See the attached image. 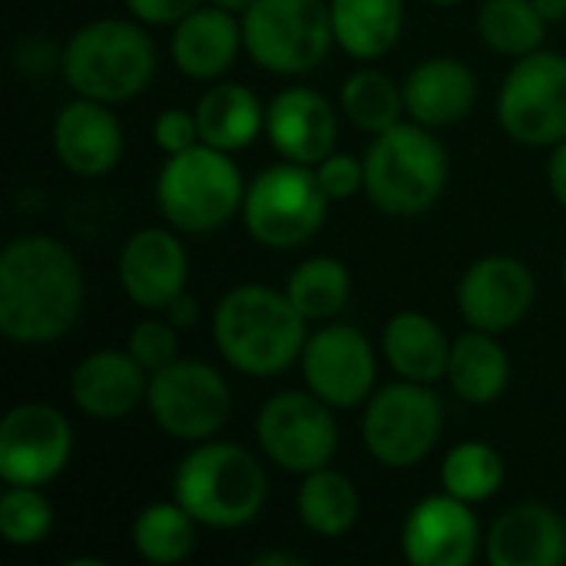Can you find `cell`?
<instances>
[{
    "mask_svg": "<svg viewBox=\"0 0 566 566\" xmlns=\"http://www.w3.org/2000/svg\"><path fill=\"white\" fill-rule=\"evenodd\" d=\"M199 139L212 149H245L265 129L262 99L242 83H216L196 103Z\"/></svg>",
    "mask_w": 566,
    "mask_h": 566,
    "instance_id": "cell-25",
    "label": "cell"
},
{
    "mask_svg": "<svg viewBox=\"0 0 566 566\" xmlns=\"http://www.w3.org/2000/svg\"><path fill=\"white\" fill-rule=\"evenodd\" d=\"M245 53L275 76L318 70L335 46L328 0H255L242 13Z\"/></svg>",
    "mask_w": 566,
    "mask_h": 566,
    "instance_id": "cell-7",
    "label": "cell"
},
{
    "mask_svg": "<svg viewBox=\"0 0 566 566\" xmlns=\"http://www.w3.org/2000/svg\"><path fill=\"white\" fill-rule=\"evenodd\" d=\"M481 40L501 56H527L544 46L547 20L534 7V0H484L478 13Z\"/></svg>",
    "mask_w": 566,
    "mask_h": 566,
    "instance_id": "cell-32",
    "label": "cell"
},
{
    "mask_svg": "<svg viewBox=\"0 0 566 566\" xmlns=\"http://www.w3.org/2000/svg\"><path fill=\"white\" fill-rule=\"evenodd\" d=\"M209 3H216V7H222V10H229V13H235V17H242L255 0H209Z\"/></svg>",
    "mask_w": 566,
    "mask_h": 566,
    "instance_id": "cell-44",
    "label": "cell"
},
{
    "mask_svg": "<svg viewBox=\"0 0 566 566\" xmlns=\"http://www.w3.org/2000/svg\"><path fill=\"white\" fill-rule=\"evenodd\" d=\"M53 527V504L40 488L10 484L0 497V534L10 547H33Z\"/></svg>",
    "mask_w": 566,
    "mask_h": 566,
    "instance_id": "cell-34",
    "label": "cell"
},
{
    "mask_svg": "<svg viewBox=\"0 0 566 566\" xmlns=\"http://www.w3.org/2000/svg\"><path fill=\"white\" fill-rule=\"evenodd\" d=\"M53 153L80 179H99L123 156V126L109 103L76 96L53 119Z\"/></svg>",
    "mask_w": 566,
    "mask_h": 566,
    "instance_id": "cell-19",
    "label": "cell"
},
{
    "mask_svg": "<svg viewBox=\"0 0 566 566\" xmlns=\"http://www.w3.org/2000/svg\"><path fill=\"white\" fill-rule=\"evenodd\" d=\"M335 43L355 60L385 56L405 30V0H328Z\"/></svg>",
    "mask_w": 566,
    "mask_h": 566,
    "instance_id": "cell-27",
    "label": "cell"
},
{
    "mask_svg": "<svg viewBox=\"0 0 566 566\" xmlns=\"http://www.w3.org/2000/svg\"><path fill=\"white\" fill-rule=\"evenodd\" d=\"M239 50H245L242 17L216 3L196 7L189 17H182L172 27V36H169V56L176 70L192 80L222 76L226 70H232Z\"/></svg>",
    "mask_w": 566,
    "mask_h": 566,
    "instance_id": "cell-21",
    "label": "cell"
},
{
    "mask_svg": "<svg viewBox=\"0 0 566 566\" xmlns=\"http://www.w3.org/2000/svg\"><path fill=\"white\" fill-rule=\"evenodd\" d=\"M537 282L534 272L511 255L478 259L458 285V312L468 328L481 332H507L521 325L534 308Z\"/></svg>",
    "mask_w": 566,
    "mask_h": 566,
    "instance_id": "cell-15",
    "label": "cell"
},
{
    "mask_svg": "<svg viewBox=\"0 0 566 566\" xmlns=\"http://www.w3.org/2000/svg\"><path fill=\"white\" fill-rule=\"evenodd\" d=\"M497 123L521 146H557L566 139V56L534 50L501 83Z\"/></svg>",
    "mask_w": 566,
    "mask_h": 566,
    "instance_id": "cell-11",
    "label": "cell"
},
{
    "mask_svg": "<svg viewBox=\"0 0 566 566\" xmlns=\"http://www.w3.org/2000/svg\"><path fill=\"white\" fill-rule=\"evenodd\" d=\"M149 371L123 348L90 352L70 375L73 405L96 421H119L146 401Z\"/></svg>",
    "mask_w": 566,
    "mask_h": 566,
    "instance_id": "cell-20",
    "label": "cell"
},
{
    "mask_svg": "<svg viewBox=\"0 0 566 566\" xmlns=\"http://www.w3.org/2000/svg\"><path fill=\"white\" fill-rule=\"evenodd\" d=\"M381 355L398 378L434 385L448 378L451 342L434 318L421 312H398L381 332Z\"/></svg>",
    "mask_w": 566,
    "mask_h": 566,
    "instance_id": "cell-24",
    "label": "cell"
},
{
    "mask_svg": "<svg viewBox=\"0 0 566 566\" xmlns=\"http://www.w3.org/2000/svg\"><path fill=\"white\" fill-rule=\"evenodd\" d=\"M245 202V182L232 153L206 143L166 159L156 179V206L163 219L186 235H206L229 226Z\"/></svg>",
    "mask_w": 566,
    "mask_h": 566,
    "instance_id": "cell-6",
    "label": "cell"
},
{
    "mask_svg": "<svg viewBox=\"0 0 566 566\" xmlns=\"http://www.w3.org/2000/svg\"><path fill=\"white\" fill-rule=\"evenodd\" d=\"M60 70L76 96L113 106L149 86L156 73V46L133 20H90L63 43Z\"/></svg>",
    "mask_w": 566,
    "mask_h": 566,
    "instance_id": "cell-4",
    "label": "cell"
},
{
    "mask_svg": "<svg viewBox=\"0 0 566 566\" xmlns=\"http://www.w3.org/2000/svg\"><path fill=\"white\" fill-rule=\"evenodd\" d=\"M20 50H27V56L17 53V63H20V70H27V73H46L50 63L56 60V53H53V50L46 46V40H40V36H27V40L20 43Z\"/></svg>",
    "mask_w": 566,
    "mask_h": 566,
    "instance_id": "cell-39",
    "label": "cell"
},
{
    "mask_svg": "<svg viewBox=\"0 0 566 566\" xmlns=\"http://www.w3.org/2000/svg\"><path fill=\"white\" fill-rule=\"evenodd\" d=\"M504 474V458L494 444L461 441L441 461V491L464 504H484L501 491Z\"/></svg>",
    "mask_w": 566,
    "mask_h": 566,
    "instance_id": "cell-33",
    "label": "cell"
},
{
    "mask_svg": "<svg viewBox=\"0 0 566 566\" xmlns=\"http://www.w3.org/2000/svg\"><path fill=\"white\" fill-rule=\"evenodd\" d=\"M196 527L199 521L176 497L153 501L133 521V547L149 564H179L196 547Z\"/></svg>",
    "mask_w": 566,
    "mask_h": 566,
    "instance_id": "cell-29",
    "label": "cell"
},
{
    "mask_svg": "<svg viewBox=\"0 0 566 566\" xmlns=\"http://www.w3.org/2000/svg\"><path fill=\"white\" fill-rule=\"evenodd\" d=\"M431 3H441V7H451V3H461V0H431Z\"/></svg>",
    "mask_w": 566,
    "mask_h": 566,
    "instance_id": "cell-46",
    "label": "cell"
},
{
    "mask_svg": "<svg viewBox=\"0 0 566 566\" xmlns=\"http://www.w3.org/2000/svg\"><path fill=\"white\" fill-rule=\"evenodd\" d=\"M342 109L348 123L368 136H378L401 123L405 116V90L381 70H355L342 83Z\"/></svg>",
    "mask_w": 566,
    "mask_h": 566,
    "instance_id": "cell-31",
    "label": "cell"
},
{
    "mask_svg": "<svg viewBox=\"0 0 566 566\" xmlns=\"http://www.w3.org/2000/svg\"><path fill=\"white\" fill-rule=\"evenodd\" d=\"M448 186V153L434 129L398 123L365 153V196L388 216L428 212Z\"/></svg>",
    "mask_w": 566,
    "mask_h": 566,
    "instance_id": "cell-5",
    "label": "cell"
},
{
    "mask_svg": "<svg viewBox=\"0 0 566 566\" xmlns=\"http://www.w3.org/2000/svg\"><path fill=\"white\" fill-rule=\"evenodd\" d=\"M83 269L53 235H17L0 252V332L17 345L63 338L83 312Z\"/></svg>",
    "mask_w": 566,
    "mask_h": 566,
    "instance_id": "cell-1",
    "label": "cell"
},
{
    "mask_svg": "<svg viewBox=\"0 0 566 566\" xmlns=\"http://www.w3.org/2000/svg\"><path fill=\"white\" fill-rule=\"evenodd\" d=\"M305 315L292 298L265 285L229 289L212 315V338L229 368L249 378H272L289 371L305 348Z\"/></svg>",
    "mask_w": 566,
    "mask_h": 566,
    "instance_id": "cell-2",
    "label": "cell"
},
{
    "mask_svg": "<svg viewBox=\"0 0 566 566\" xmlns=\"http://www.w3.org/2000/svg\"><path fill=\"white\" fill-rule=\"evenodd\" d=\"M547 182L554 199L566 209V139H560L557 146H551V159H547Z\"/></svg>",
    "mask_w": 566,
    "mask_h": 566,
    "instance_id": "cell-40",
    "label": "cell"
},
{
    "mask_svg": "<svg viewBox=\"0 0 566 566\" xmlns=\"http://www.w3.org/2000/svg\"><path fill=\"white\" fill-rule=\"evenodd\" d=\"M116 272L133 305L163 312L172 298L186 292L189 255L176 229H139L126 239Z\"/></svg>",
    "mask_w": 566,
    "mask_h": 566,
    "instance_id": "cell-17",
    "label": "cell"
},
{
    "mask_svg": "<svg viewBox=\"0 0 566 566\" xmlns=\"http://www.w3.org/2000/svg\"><path fill=\"white\" fill-rule=\"evenodd\" d=\"M332 411L335 408L308 388L279 391L255 415V441L275 468L312 474L328 468L338 451V421Z\"/></svg>",
    "mask_w": 566,
    "mask_h": 566,
    "instance_id": "cell-12",
    "label": "cell"
},
{
    "mask_svg": "<svg viewBox=\"0 0 566 566\" xmlns=\"http://www.w3.org/2000/svg\"><path fill=\"white\" fill-rule=\"evenodd\" d=\"M328 202L315 169L285 159L262 169L245 186L242 222L265 249H298L322 232Z\"/></svg>",
    "mask_w": 566,
    "mask_h": 566,
    "instance_id": "cell-8",
    "label": "cell"
},
{
    "mask_svg": "<svg viewBox=\"0 0 566 566\" xmlns=\"http://www.w3.org/2000/svg\"><path fill=\"white\" fill-rule=\"evenodd\" d=\"M547 23H566V0H534Z\"/></svg>",
    "mask_w": 566,
    "mask_h": 566,
    "instance_id": "cell-43",
    "label": "cell"
},
{
    "mask_svg": "<svg viewBox=\"0 0 566 566\" xmlns=\"http://www.w3.org/2000/svg\"><path fill=\"white\" fill-rule=\"evenodd\" d=\"M564 524H566V517H564Z\"/></svg>",
    "mask_w": 566,
    "mask_h": 566,
    "instance_id": "cell-48",
    "label": "cell"
},
{
    "mask_svg": "<svg viewBox=\"0 0 566 566\" xmlns=\"http://www.w3.org/2000/svg\"><path fill=\"white\" fill-rule=\"evenodd\" d=\"M126 352L153 375L179 358V328L163 315V318H143L133 325L126 338Z\"/></svg>",
    "mask_w": 566,
    "mask_h": 566,
    "instance_id": "cell-35",
    "label": "cell"
},
{
    "mask_svg": "<svg viewBox=\"0 0 566 566\" xmlns=\"http://www.w3.org/2000/svg\"><path fill=\"white\" fill-rule=\"evenodd\" d=\"M491 566H560L566 560V524L544 504H517L504 511L488 537Z\"/></svg>",
    "mask_w": 566,
    "mask_h": 566,
    "instance_id": "cell-22",
    "label": "cell"
},
{
    "mask_svg": "<svg viewBox=\"0 0 566 566\" xmlns=\"http://www.w3.org/2000/svg\"><path fill=\"white\" fill-rule=\"evenodd\" d=\"M312 169L318 176L322 192L332 202H342V199H352V196L365 192V159H355L348 153H328Z\"/></svg>",
    "mask_w": 566,
    "mask_h": 566,
    "instance_id": "cell-36",
    "label": "cell"
},
{
    "mask_svg": "<svg viewBox=\"0 0 566 566\" xmlns=\"http://www.w3.org/2000/svg\"><path fill=\"white\" fill-rule=\"evenodd\" d=\"M481 544L478 514L448 491L421 497L401 527V554L415 566H468Z\"/></svg>",
    "mask_w": 566,
    "mask_h": 566,
    "instance_id": "cell-16",
    "label": "cell"
},
{
    "mask_svg": "<svg viewBox=\"0 0 566 566\" xmlns=\"http://www.w3.org/2000/svg\"><path fill=\"white\" fill-rule=\"evenodd\" d=\"M66 566H106L103 560H66Z\"/></svg>",
    "mask_w": 566,
    "mask_h": 566,
    "instance_id": "cell-45",
    "label": "cell"
},
{
    "mask_svg": "<svg viewBox=\"0 0 566 566\" xmlns=\"http://www.w3.org/2000/svg\"><path fill=\"white\" fill-rule=\"evenodd\" d=\"M448 381L468 405H494L511 385V358L494 332L471 328L451 345Z\"/></svg>",
    "mask_w": 566,
    "mask_h": 566,
    "instance_id": "cell-26",
    "label": "cell"
},
{
    "mask_svg": "<svg viewBox=\"0 0 566 566\" xmlns=\"http://www.w3.org/2000/svg\"><path fill=\"white\" fill-rule=\"evenodd\" d=\"M285 295L305 315V322H332L348 305L352 272L332 255H312L292 269Z\"/></svg>",
    "mask_w": 566,
    "mask_h": 566,
    "instance_id": "cell-30",
    "label": "cell"
},
{
    "mask_svg": "<svg viewBox=\"0 0 566 566\" xmlns=\"http://www.w3.org/2000/svg\"><path fill=\"white\" fill-rule=\"evenodd\" d=\"M149 418L172 441L199 444L216 438L232 411L229 381L199 358H176L149 375L146 388Z\"/></svg>",
    "mask_w": 566,
    "mask_h": 566,
    "instance_id": "cell-10",
    "label": "cell"
},
{
    "mask_svg": "<svg viewBox=\"0 0 566 566\" xmlns=\"http://www.w3.org/2000/svg\"><path fill=\"white\" fill-rule=\"evenodd\" d=\"M298 365L305 388L332 408H358L375 395L378 358L371 342L352 325L328 322L312 332Z\"/></svg>",
    "mask_w": 566,
    "mask_h": 566,
    "instance_id": "cell-14",
    "label": "cell"
},
{
    "mask_svg": "<svg viewBox=\"0 0 566 566\" xmlns=\"http://www.w3.org/2000/svg\"><path fill=\"white\" fill-rule=\"evenodd\" d=\"M265 136L282 159L318 166L328 153H335L338 116L318 90L292 86L269 99Z\"/></svg>",
    "mask_w": 566,
    "mask_h": 566,
    "instance_id": "cell-18",
    "label": "cell"
},
{
    "mask_svg": "<svg viewBox=\"0 0 566 566\" xmlns=\"http://www.w3.org/2000/svg\"><path fill=\"white\" fill-rule=\"evenodd\" d=\"M252 566H305V557L292 551H262L252 557Z\"/></svg>",
    "mask_w": 566,
    "mask_h": 566,
    "instance_id": "cell-42",
    "label": "cell"
},
{
    "mask_svg": "<svg viewBox=\"0 0 566 566\" xmlns=\"http://www.w3.org/2000/svg\"><path fill=\"white\" fill-rule=\"evenodd\" d=\"M73 454V428L63 411L23 401L0 421V478L17 488H43L63 474Z\"/></svg>",
    "mask_w": 566,
    "mask_h": 566,
    "instance_id": "cell-13",
    "label": "cell"
},
{
    "mask_svg": "<svg viewBox=\"0 0 566 566\" xmlns=\"http://www.w3.org/2000/svg\"><path fill=\"white\" fill-rule=\"evenodd\" d=\"M444 431V401L431 385L391 381L375 388L361 415V441L368 454L395 471L421 464Z\"/></svg>",
    "mask_w": 566,
    "mask_h": 566,
    "instance_id": "cell-9",
    "label": "cell"
},
{
    "mask_svg": "<svg viewBox=\"0 0 566 566\" xmlns=\"http://www.w3.org/2000/svg\"><path fill=\"white\" fill-rule=\"evenodd\" d=\"M153 139L156 146L166 153V156H176V153H186L189 146L202 143L199 139V123H196V109H179V106H169L156 116L153 123Z\"/></svg>",
    "mask_w": 566,
    "mask_h": 566,
    "instance_id": "cell-37",
    "label": "cell"
},
{
    "mask_svg": "<svg viewBox=\"0 0 566 566\" xmlns=\"http://www.w3.org/2000/svg\"><path fill=\"white\" fill-rule=\"evenodd\" d=\"M172 497L212 531L252 524L269 501L262 461L232 441H199L172 474Z\"/></svg>",
    "mask_w": 566,
    "mask_h": 566,
    "instance_id": "cell-3",
    "label": "cell"
},
{
    "mask_svg": "<svg viewBox=\"0 0 566 566\" xmlns=\"http://www.w3.org/2000/svg\"><path fill=\"white\" fill-rule=\"evenodd\" d=\"M202 3L206 0H126L129 13L139 23H153V27H176L182 17H189Z\"/></svg>",
    "mask_w": 566,
    "mask_h": 566,
    "instance_id": "cell-38",
    "label": "cell"
},
{
    "mask_svg": "<svg viewBox=\"0 0 566 566\" xmlns=\"http://www.w3.org/2000/svg\"><path fill=\"white\" fill-rule=\"evenodd\" d=\"M564 285H566V259H564Z\"/></svg>",
    "mask_w": 566,
    "mask_h": 566,
    "instance_id": "cell-47",
    "label": "cell"
},
{
    "mask_svg": "<svg viewBox=\"0 0 566 566\" xmlns=\"http://www.w3.org/2000/svg\"><path fill=\"white\" fill-rule=\"evenodd\" d=\"M401 90L405 113L428 129L461 123L478 103V76L458 56H431L418 63Z\"/></svg>",
    "mask_w": 566,
    "mask_h": 566,
    "instance_id": "cell-23",
    "label": "cell"
},
{
    "mask_svg": "<svg viewBox=\"0 0 566 566\" xmlns=\"http://www.w3.org/2000/svg\"><path fill=\"white\" fill-rule=\"evenodd\" d=\"M298 517L305 524V531H312L315 537H342L355 527L361 501L355 484L332 471V468H318L312 474H302V488H298Z\"/></svg>",
    "mask_w": 566,
    "mask_h": 566,
    "instance_id": "cell-28",
    "label": "cell"
},
{
    "mask_svg": "<svg viewBox=\"0 0 566 566\" xmlns=\"http://www.w3.org/2000/svg\"><path fill=\"white\" fill-rule=\"evenodd\" d=\"M163 315L176 325V328H192L196 322H199V302L192 298V295H179V298H172L166 308H163Z\"/></svg>",
    "mask_w": 566,
    "mask_h": 566,
    "instance_id": "cell-41",
    "label": "cell"
}]
</instances>
